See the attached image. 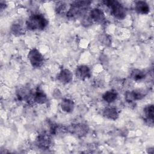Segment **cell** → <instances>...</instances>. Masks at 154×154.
<instances>
[{"instance_id": "obj_1", "label": "cell", "mask_w": 154, "mask_h": 154, "mask_svg": "<svg viewBox=\"0 0 154 154\" xmlns=\"http://www.w3.org/2000/svg\"><path fill=\"white\" fill-rule=\"evenodd\" d=\"M91 2L89 1H78L73 2L69 6L66 14L69 19H76L86 14L90 8Z\"/></svg>"}, {"instance_id": "obj_2", "label": "cell", "mask_w": 154, "mask_h": 154, "mask_svg": "<svg viewBox=\"0 0 154 154\" xmlns=\"http://www.w3.org/2000/svg\"><path fill=\"white\" fill-rule=\"evenodd\" d=\"M48 19L43 14L38 13L31 14L25 23L26 29L32 31H42L48 26Z\"/></svg>"}, {"instance_id": "obj_3", "label": "cell", "mask_w": 154, "mask_h": 154, "mask_svg": "<svg viewBox=\"0 0 154 154\" xmlns=\"http://www.w3.org/2000/svg\"><path fill=\"white\" fill-rule=\"evenodd\" d=\"M110 10L111 14L118 20H123L126 16V10L125 7L119 1L108 0L103 1Z\"/></svg>"}, {"instance_id": "obj_4", "label": "cell", "mask_w": 154, "mask_h": 154, "mask_svg": "<svg viewBox=\"0 0 154 154\" xmlns=\"http://www.w3.org/2000/svg\"><path fill=\"white\" fill-rule=\"evenodd\" d=\"M27 58L31 65L34 68L42 67L45 62L43 55L37 48L31 49L28 53Z\"/></svg>"}, {"instance_id": "obj_5", "label": "cell", "mask_w": 154, "mask_h": 154, "mask_svg": "<svg viewBox=\"0 0 154 154\" xmlns=\"http://www.w3.org/2000/svg\"><path fill=\"white\" fill-rule=\"evenodd\" d=\"M89 131L87 125L82 123L72 124L67 128V131L78 137L85 136Z\"/></svg>"}, {"instance_id": "obj_6", "label": "cell", "mask_w": 154, "mask_h": 154, "mask_svg": "<svg viewBox=\"0 0 154 154\" xmlns=\"http://www.w3.org/2000/svg\"><path fill=\"white\" fill-rule=\"evenodd\" d=\"M50 133L43 132L36 138V144L42 149H48L52 144V138Z\"/></svg>"}, {"instance_id": "obj_7", "label": "cell", "mask_w": 154, "mask_h": 154, "mask_svg": "<svg viewBox=\"0 0 154 154\" xmlns=\"http://www.w3.org/2000/svg\"><path fill=\"white\" fill-rule=\"evenodd\" d=\"M146 95V93L144 90L135 89L132 91H127L125 94V97L128 102L131 103L134 101L143 99Z\"/></svg>"}, {"instance_id": "obj_8", "label": "cell", "mask_w": 154, "mask_h": 154, "mask_svg": "<svg viewBox=\"0 0 154 154\" xmlns=\"http://www.w3.org/2000/svg\"><path fill=\"white\" fill-rule=\"evenodd\" d=\"M75 76L80 80L85 81L89 79L91 76L90 67L86 65H80L76 67L75 71Z\"/></svg>"}, {"instance_id": "obj_9", "label": "cell", "mask_w": 154, "mask_h": 154, "mask_svg": "<svg viewBox=\"0 0 154 154\" xmlns=\"http://www.w3.org/2000/svg\"><path fill=\"white\" fill-rule=\"evenodd\" d=\"M88 15L93 21L99 23H103L105 21L106 17L103 11L99 8H93L90 10Z\"/></svg>"}, {"instance_id": "obj_10", "label": "cell", "mask_w": 154, "mask_h": 154, "mask_svg": "<svg viewBox=\"0 0 154 154\" xmlns=\"http://www.w3.org/2000/svg\"><path fill=\"white\" fill-rule=\"evenodd\" d=\"M144 120L146 123L149 125L153 126V119H154V106L153 104H149L146 105L143 110Z\"/></svg>"}, {"instance_id": "obj_11", "label": "cell", "mask_w": 154, "mask_h": 154, "mask_svg": "<svg viewBox=\"0 0 154 154\" xmlns=\"http://www.w3.org/2000/svg\"><path fill=\"white\" fill-rule=\"evenodd\" d=\"M73 73L68 69H63L57 75L58 81L64 84H67L73 80Z\"/></svg>"}, {"instance_id": "obj_12", "label": "cell", "mask_w": 154, "mask_h": 154, "mask_svg": "<svg viewBox=\"0 0 154 154\" xmlns=\"http://www.w3.org/2000/svg\"><path fill=\"white\" fill-rule=\"evenodd\" d=\"M33 101L37 104L43 105L47 102L48 97L45 91L40 88H37L33 93Z\"/></svg>"}, {"instance_id": "obj_13", "label": "cell", "mask_w": 154, "mask_h": 154, "mask_svg": "<svg viewBox=\"0 0 154 154\" xmlns=\"http://www.w3.org/2000/svg\"><path fill=\"white\" fill-rule=\"evenodd\" d=\"M104 117L111 120H116L119 117V110L114 107H106L103 111Z\"/></svg>"}, {"instance_id": "obj_14", "label": "cell", "mask_w": 154, "mask_h": 154, "mask_svg": "<svg viewBox=\"0 0 154 154\" xmlns=\"http://www.w3.org/2000/svg\"><path fill=\"white\" fill-rule=\"evenodd\" d=\"M135 11L140 14H147L150 12V7L144 1H138L135 3Z\"/></svg>"}, {"instance_id": "obj_15", "label": "cell", "mask_w": 154, "mask_h": 154, "mask_svg": "<svg viewBox=\"0 0 154 154\" xmlns=\"http://www.w3.org/2000/svg\"><path fill=\"white\" fill-rule=\"evenodd\" d=\"M75 102L73 100L69 98L63 99L60 103V107L63 112L70 113L73 111L75 108Z\"/></svg>"}, {"instance_id": "obj_16", "label": "cell", "mask_w": 154, "mask_h": 154, "mask_svg": "<svg viewBox=\"0 0 154 154\" xmlns=\"http://www.w3.org/2000/svg\"><path fill=\"white\" fill-rule=\"evenodd\" d=\"M118 98V93L116 90L111 89L105 92L102 95V99L108 103L115 102Z\"/></svg>"}, {"instance_id": "obj_17", "label": "cell", "mask_w": 154, "mask_h": 154, "mask_svg": "<svg viewBox=\"0 0 154 154\" xmlns=\"http://www.w3.org/2000/svg\"><path fill=\"white\" fill-rule=\"evenodd\" d=\"M11 31L13 35L16 36H19L23 35L25 32V28H23L22 24L20 22H14L11 26Z\"/></svg>"}, {"instance_id": "obj_18", "label": "cell", "mask_w": 154, "mask_h": 154, "mask_svg": "<svg viewBox=\"0 0 154 154\" xmlns=\"http://www.w3.org/2000/svg\"><path fill=\"white\" fill-rule=\"evenodd\" d=\"M68 5L63 1H58L55 4V10L57 14L59 15H66L68 10Z\"/></svg>"}, {"instance_id": "obj_19", "label": "cell", "mask_w": 154, "mask_h": 154, "mask_svg": "<svg viewBox=\"0 0 154 154\" xmlns=\"http://www.w3.org/2000/svg\"><path fill=\"white\" fill-rule=\"evenodd\" d=\"M146 76V74L144 71L138 69H133L130 73V78L134 81H139L143 79Z\"/></svg>"}, {"instance_id": "obj_20", "label": "cell", "mask_w": 154, "mask_h": 154, "mask_svg": "<svg viewBox=\"0 0 154 154\" xmlns=\"http://www.w3.org/2000/svg\"><path fill=\"white\" fill-rule=\"evenodd\" d=\"M82 20H81V23L85 27H87L93 23V21L90 19L89 15H87V14H84L83 16H82Z\"/></svg>"}, {"instance_id": "obj_21", "label": "cell", "mask_w": 154, "mask_h": 154, "mask_svg": "<svg viewBox=\"0 0 154 154\" xmlns=\"http://www.w3.org/2000/svg\"><path fill=\"white\" fill-rule=\"evenodd\" d=\"M7 6V4H6V2L5 1H1L0 2V8H1V11L5 10Z\"/></svg>"}]
</instances>
